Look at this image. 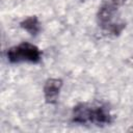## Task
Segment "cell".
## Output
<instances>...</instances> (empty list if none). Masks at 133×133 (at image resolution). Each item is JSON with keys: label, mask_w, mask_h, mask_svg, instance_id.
I'll return each instance as SVG.
<instances>
[{"label": "cell", "mask_w": 133, "mask_h": 133, "mask_svg": "<svg viewBox=\"0 0 133 133\" xmlns=\"http://www.w3.org/2000/svg\"><path fill=\"white\" fill-rule=\"evenodd\" d=\"M6 56L8 61L11 63H17L22 61L37 63L42 59V52L35 45L24 42L18 46H14L9 48L6 52Z\"/></svg>", "instance_id": "1"}, {"label": "cell", "mask_w": 133, "mask_h": 133, "mask_svg": "<svg viewBox=\"0 0 133 133\" xmlns=\"http://www.w3.org/2000/svg\"><path fill=\"white\" fill-rule=\"evenodd\" d=\"M62 87V80L57 78H49L44 84V97L47 103L55 104L59 98V92Z\"/></svg>", "instance_id": "2"}, {"label": "cell", "mask_w": 133, "mask_h": 133, "mask_svg": "<svg viewBox=\"0 0 133 133\" xmlns=\"http://www.w3.org/2000/svg\"><path fill=\"white\" fill-rule=\"evenodd\" d=\"M90 123L97 126H105L112 123V115L110 114L108 108L105 106H97L92 107Z\"/></svg>", "instance_id": "3"}, {"label": "cell", "mask_w": 133, "mask_h": 133, "mask_svg": "<svg viewBox=\"0 0 133 133\" xmlns=\"http://www.w3.org/2000/svg\"><path fill=\"white\" fill-rule=\"evenodd\" d=\"M92 106L85 103H80L76 105L73 109V122L77 124H88L90 123Z\"/></svg>", "instance_id": "4"}, {"label": "cell", "mask_w": 133, "mask_h": 133, "mask_svg": "<svg viewBox=\"0 0 133 133\" xmlns=\"http://www.w3.org/2000/svg\"><path fill=\"white\" fill-rule=\"evenodd\" d=\"M20 26L31 35H36L41 30V24L36 16H30L20 23Z\"/></svg>", "instance_id": "5"}, {"label": "cell", "mask_w": 133, "mask_h": 133, "mask_svg": "<svg viewBox=\"0 0 133 133\" xmlns=\"http://www.w3.org/2000/svg\"><path fill=\"white\" fill-rule=\"evenodd\" d=\"M128 131H129V132H131V131H133V127H132V128H130V129H129Z\"/></svg>", "instance_id": "6"}]
</instances>
